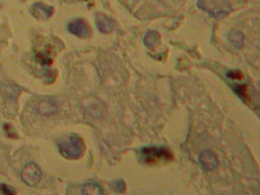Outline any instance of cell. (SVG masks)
<instances>
[{"mask_svg":"<svg viewBox=\"0 0 260 195\" xmlns=\"http://www.w3.org/2000/svg\"><path fill=\"white\" fill-rule=\"evenodd\" d=\"M59 151L65 159L77 160L82 158L84 151H85V145L83 140L78 135L70 134L67 136L62 137L57 142Z\"/></svg>","mask_w":260,"mask_h":195,"instance_id":"1","label":"cell"},{"mask_svg":"<svg viewBox=\"0 0 260 195\" xmlns=\"http://www.w3.org/2000/svg\"><path fill=\"white\" fill-rule=\"evenodd\" d=\"M140 155L142 161L147 164H156L174 159V155L169 148L159 147V146H149V147L142 148Z\"/></svg>","mask_w":260,"mask_h":195,"instance_id":"2","label":"cell"},{"mask_svg":"<svg viewBox=\"0 0 260 195\" xmlns=\"http://www.w3.org/2000/svg\"><path fill=\"white\" fill-rule=\"evenodd\" d=\"M197 6L214 18H225L232 12L228 0H199Z\"/></svg>","mask_w":260,"mask_h":195,"instance_id":"3","label":"cell"},{"mask_svg":"<svg viewBox=\"0 0 260 195\" xmlns=\"http://www.w3.org/2000/svg\"><path fill=\"white\" fill-rule=\"evenodd\" d=\"M227 77L229 78L228 84H231V88L233 89L235 95L238 97L243 99L246 104H251L252 98L248 93V88L245 83H243L244 76L242 71H238V70H231V71L227 72Z\"/></svg>","mask_w":260,"mask_h":195,"instance_id":"4","label":"cell"},{"mask_svg":"<svg viewBox=\"0 0 260 195\" xmlns=\"http://www.w3.org/2000/svg\"><path fill=\"white\" fill-rule=\"evenodd\" d=\"M21 180L26 183V185L30 187H34L38 185V182L40 181V178H42V170L40 168L37 166L33 162H30V163H26L25 166L23 167L20 173Z\"/></svg>","mask_w":260,"mask_h":195,"instance_id":"5","label":"cell"},{"mask_svg":"<svg viewBox=\"0 0 260 195\" xmlns=\"http://www.w3.org/2000/svg\"><path fill=\"white\" fill-rule=\"evenodd\" d=\"M67 30L75 36L81 38H86L90 36V29L89 25L83 20V19H74L67 24Z\"/></svg>","mask_w":260,"mask_h":195,"instance_id":"6","label":"cell"},{"mask_svg":"<svg viewBox=\"0 0 260 195\" xmlns=\"http://www.w3.org/2000/svg\"><path fill=\"white\" fill-rule=\"evenodd\" d=\"M199 162L201 164L202 168L207 172L216 169L219 166V160L216 158L215 154L211 150H204L200 153L199 155Z\"/></svg>","mask_w":260,"mask_h":195,"instance_id":"7","label":"cell"},{"mask_svg":"<svg viewBox=\"0 0 260 195\" xmlns=\"http://www.w3.org/2000/svg\"><path fill=\"white\" fill-rule=\"evenodd\" d=\"M96 25L97 29L102 32V33H110L115 30V21L112 17L107 15H103V13H98L96 16Z\"/></svg>","mask_w":260,"mask_h":195,"instance_id":"8","label":"cell"},{"mask_svg":"<svg viewBox=\"0 0 260 195\" xmlns=\"http://www.w3.org/2000/svg\"><path fill=\"white\" fill-rule=\"evenodd\" d=\"M37 112L42 116H51L57 112V105L53 99L44 98L37 103Z\"/></svg>","mask_w":260,"mask_h":195,"instance_id":"9","label":"cell"},{"mask_svg":"<svg viewBox=\"0 0 260 195\" xmlns=\"http://www.w3.org/2000/svg\"><path fill=\"white\" fill-rule=\"evenodd\" d=\"M32 15L37 19H48L53 15V7L43 4H34L32 6Z\"/></svg>","mask_w":260,"mask_h":195,"instance_id":"10","label":"cell"},{"mask_svg":"<svg viewBox=\"0 0 260 195\" xmlns=\"http://www.w3.org/2000/svg\"><path fill=\"white\" fill-rule=\"evenodd\" d=\"M228 40L235 49H242L245 43V36L238 30H232L228 33Z\"/></svg>","mask_w":260,"mask_h":195,"instance_id":"11","label":"cell"},{"mask_svg":"<svg viewBox=\"0 0 260 195\" xmlns=\"http://www.w3.org/2000/svg\"><path fill=\"white\" fill-rule=\"evenodd\" d=\"M82 193L84 195H102L104 192L98 183L88 182L82 187Z\"/></svg>","mask_w":260,"mask_h":195,"instance_id":"12","label":"cell"},{"mask_svg":"<svg viewBox=\"0 0 260 195\" xmlns=\"http://www.w3.org/2000/svg\"><path fill=\"white\" fill-rule=\"evenodd\" d=\"M143 40H145V44L147 45V47L149 49L156 48L159 45V43H160V34H159V32H156V31H148L147 33H146L145 38H143Z\"/></svg>","mask_w":260,"mask_h":195,"instance_id":"13","label":"cell"},{"mask_svg":"<svg viewBox=\"0 0 260 195\" xmlns=\"http://www.w3.org/2000/svg\"><path fill=\"white\" fill-rule=\"evenodd\" d=\"M110 187H112L113 191L120 192L121 193V192H123L124 189H126V182H124L123 180H116L110 183Z\"/></svg>","mask_w":260,"mask_h":195,"instance_id":"14","label":"cell"},{"mask_svg":"<svg viewBox=\"0 0 260 195\" xmlns=\"http://www.w3.org/2000/svg\"><path fill=\"white\" fill-rule=\"evenodd\" d=\"M1 192L4 194H13L15 193V191H13V189H10L9 186H6V185H1Z\"/></svg>","mask_w":260,"mask_h":195,"instance_id":"15","label":"cell"}]
</instances>
